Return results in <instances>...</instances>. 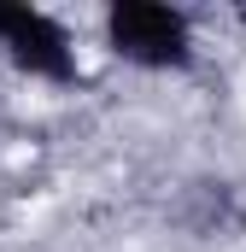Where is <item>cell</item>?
<instances>
[{"mask_svg": "<svg viewBox=\"0 0 246 252\" xmlns=\"http://www.w3.org/2000/svg\"><path fill=\"white\" fill-rule=\"evenodd\" d=\"M0 53L35 82H53V88L82 82V53H76L70 30L30 0H0Z\"/></svg>", "mask_w": 246, "mask_h": 252, "instance_id": "obj_2", "label": "cell"}, {"mask_svg": "<svg viewBox=\"0 0 246 252\" xmlns=\"http://www.w3.org/2000/svg\"><path fill=\"white\" fill-rule=\"evenodd\" d=\"M100 35L112 59L153 70V76L193 64V18L170 0H112L100 18Z\"/></svg>", "mask_w": 246, "mask_h": 252, "instance_id": "obj_1", "label": "cell"}]
</instances>
